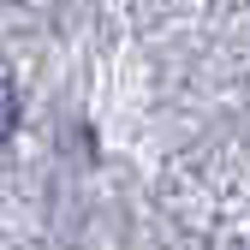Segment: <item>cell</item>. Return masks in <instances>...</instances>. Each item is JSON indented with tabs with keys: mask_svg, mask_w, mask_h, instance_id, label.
I'll list each match as a JSON object with an SVG mask.
<instances>
[{
	"mask_svg": "<svg viewBox=\"0 0 250 250\" xmlns=\"http://www.w3.org/2000/svg\"><path fill=\"white\" fill-rule=\"evenodd\" d=\"M12 125H18V96H12V83L0 78V143L12 137Z\"/></svg>",
	"mask_w": 250,
	"mask_h": 250,
	"instance_id": "obj_1",
	"label": "cell"
}]
</instances>
